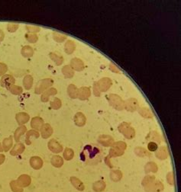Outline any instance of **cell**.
<instances>
[{"label":"cell","instance_id":"1","mask_svg":"<svg viewBox=\"0 0 181 192\" xmlns=\"http://www.w3.org/2000/svg\"><path fill=\"white\" fill-rule=\"evenodd\" d=\"M81 160L86 163L93 165L96 164L101 160L102 150L101 148L97 146L86 145L81 152Z\"/></svg>","mask_w":181,"mask_h":192},{"label":"cell","instance_id":"2","mask_svg":"<svg viewBox=\"0 0 181 192\" xmlns=\"http://www.w3.org/2000/svg\"><path fill=\"white\" fill-rule=\"evenodd\" d=\"M0 35H1V36H3L2 32L1 31H0ZM2 38H1V37H0V41H2Z\"/></svg>","mask_w":181,"mask_h":192}]
</instances>
